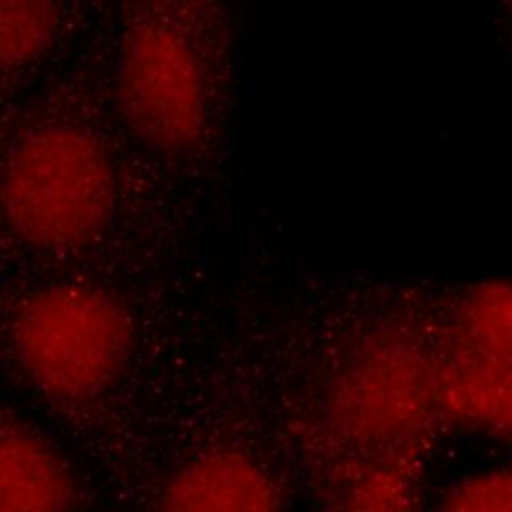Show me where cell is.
I'll use <instances>...</instances> for the list:
<instances>
[{
    "instance_id": "1",
    "label": "cell",
    "mask_w": 512,
    "mask_h": 512,
    "mask_svg": "<svg viewBox=\"0 0 512 512\" xmlns=\"http://www.w3.org/2000/svg\"><path fill=\"white\" fill-rule=\"evenodd\" d=\"M114 170L104 146L66 124L18 140L0 172V214L26 246L68 254L92 244L114 210Z\"/></svg>"
},
{
    "instance_id": "2",
    "label": "cell",
    "mask_w": 512,
    "mask_h": 512,
    "mask_svg": "<svg viewBox=\"0 0 512 512\" xmlns=\"http://www.w3.org/2000/svg\"><path fill=\"white\" fill-rule=\"evenodd\" d=\"M10 346L22 374L46 398L86 404L124 374L134 326L124 306L86 282H52L30 292L10 320Z\"/></svg>"
},
{
    "instance_id": "3",
    "label": "cell",
    "mask_w": 512,
    "mask_h": 512,
    "mask_svg": "<svg viewBox=\"0 0 512 512\" xmlns=\"http://www.w3.org/2000/svg\"><path fill=\"white\" fill-rule=\"evenodd\" d=\"M116 102L128 128L160 150L196 142L206 120V74L192 40L166 20L124 32L116 58Z\"/></svg>"
},
{
    "instance_id": "4",
    "label": "cell",
    "mask_w": 512,
    "mask_h": 512,
    "mask_svg": "<svg viewBox=\"0 0 512 512\" xmlns=\"http://www.w3.org/2000/svg\"><path fill=\"white\" fill-rule=\"evenodd\" d=\"M78 500L72 472L36 432L0 422V512L68 510Z\"/></svg>"
},
{
    "instance_id": "5",
    "label": "cell",
    "mask_w": 512,
    "mask_h": 512,
    "mask_svg": "<svg viewBox=\"0 0 512 512\" xmlns=\"http://www.w3.org/2000/svg\"><path fill=\"white\" fill-rule=\"evenodd\" d=\"M256 478L232 456H202L182 466L164 484L160 504L170 510H214L254 506Z\"/></svg>"
},
{
    "instance_id": "6",
    "label": "cell",
    "mask_w": 512,
    "mask_h": 512,
    "mask_svg": "<svg viewBox=\"0 0 512 512\" xmlns=\"http://www.w3.org/2000/svg\"><path fill=\"white\" fill-rule=\"evenodd\" d=\"M58 30V0H0V72L36 62Z\"/></svg>"
}]
</instances>
